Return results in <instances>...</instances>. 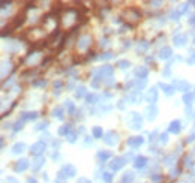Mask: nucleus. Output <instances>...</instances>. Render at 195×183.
<instances>
[{
    "instance_id": "c85d7f7f",
    "label": "nucleus",
    "mask_w": 195,
    "mask_h": 183,
    "mask_svg": "<svg viewBox=\"0 0 195 183\" xmlns=\"http://www.w3.org/2000/svg\"><path fill=\"white\" fill-rule=\"evenodd\" d=\"M102 179L105 180L107 183H111V180H113V176L110 174V173H104V176H102Z\"/></svg>"
},
{
    "instance_id": "2f4dec72",
    "label": "nucleus",
    "mask_w": 195,
    "mask_h": 183,
    "mask_svg": "<svg viewBox=\"0 0 195 183\" xmlns=\"http://www.w3.org/2000/svg\"><path fill=\"white\" fill-rule=\"evenodd\" d=\"M75 138H77V134H75V132H71V134L68 135V140H69V143H75Z\"/></svg>"
},
{
    "instance_id": "f03ea898",
    "label": "nucleus",
    "mask_w": 195,
    "mask_h": 183,
    "mask_svg": "<svg viewBox=\"0 0 195 183\" xmlns=\"http://www.w3.org/2000/svg\"><path fill=\"white\" fill-rule=\"evenodd\" d=\"M44 150H45V144H44L42 141H38L36 144H33L32 149H30V152H32L33 155H36V156H38V155H41Z\"/></svg>"
},
{
    "instance_id": "ea45409f",
    "label": "nucleus",
    "mask_w": 195,
    "mask_h": 183,
    "mask_svg": "<svg viewBox=\"0 0 195 183\" xmlns=\"http://www.w3.org/2000/svg\"><path fill=\"white\" fill-rule=\"evenodd\" d=\"M194 5H195V2H194Z\"/></svg>"
},
{
    "instance_id": "b1692460",
    "label": "nucleus",
    "mask_w": 195,
    "mask_h": 183,
    "mask_svg": "<svg viewBox=\"0 0 195 183\" xmlns=\"http://www.w3.org/2000/svg\"><path fill=\"white\" fill-rule=\"evenodd\" d=\"M69 132H71V128H69V125H65L63 128H60V129H59V134H60V135H65V134L68 135Z\"/></svg>"
},
{
    "instance_id": "f257e3e1",
    "label": "nucleus",
    "mask_w": 195,
    "mask_h": 183,
    "mask_svg": "<svg viewBox=\"0 0 195 183\" xmlns=\"http://www.w3.org/2000/svg\"><path fill=\"white\" fill-rule=\"evenodd\" d=\"M104 141H105L108 146H114V144H117V143H119V135L111 131V132H107V134H105V137H104Z\"/></svg>"
},
{
    "instance_id": "cd10ccee",
    "label": "nucleus",
    "mask_w": 195,
    "mask_h": 183,
    "mask_svg": "<svg viewBox=\"0 0 195 183\" xmlns=\"http://www.w3.org/2000/svg\"><path fill=\"white\" fill-rule=\"evenodd\" d=\"M86 89L84 87H80V89H77V98H83L84 95H86V92H84Z\"/></svg>"
},
{
    "instance_id": "6ab92c4d",
    "label": "nucleus",
    "mask_w": 195,
    "mask_h": 183,
    "mask_svg": "<svg viewBox=\"0 0 195 183\" xmlns=\"http://www.w3.org/2000/svg\"><path fill=\"white\" fill-rule=\"evenodd\" d=\"M135 74H137L140 78H146L149 72H147V69H146V68H137V69H135Z\"/></svg>"
},
{
    "instance_id": "2eb2a0df",
    "label": "nucleus",
    "mask_w": 195,
    "mask_h": 183,
    "mask_svg": "<svg viewBox=\"0 0 195 183\" xmlns=\"http://www.w3.org/2000/svg\"><path fill=\"white\" fill-rule=\"evenodd\" d=\"M161 87H162L164 93H165L167 96H171V95L174 93V87H173V86H168V84H161Z\"/></svg>"
},
{
    "instance_id": "473e14b6",
    "label": "nucleus",
    "mask_w": 195,
    "mask_h": 183,
    "mask_svg": "<svg viewBox=\"0 0 195 183\" xmlns=\"http://www.w3.org/2000/svg\"><path fill=\"white\" fill-rule=\"evenodd\" d=\"M96 99H98V96H96V95H89V96H87V101H89V104H93L92 101H96Z\"/></svg>"
},
{
    "instance_id": "a878e982",
    "label": "nucleus",
    "mask_w": 195,
    "mask_h": 183,
    "mask_svg": "<svg viewBox=\"0 0 195 183\" xmlns=\"http://www.w3.org/2000/svg\"><path fill=\"white\" fill-rule=\"evenodd\" d=\"M98 156H99V159H104V161H105V159H108L110 156H111V153H110V152H99Z\"/></svg>"
},
{
    "instance_id": "423d86ee",
    "label": "nucleus",
    "mask_w": 195,
    "mask_h": 183,
    "mask_svg": "<svg viewBox=\"0 0 195 183\" xmlns=\"http://www.w3.org/2000/svg\"><path fill=\"white\" fill-rule=\"evenodd\" d=\"M123 165H125V159H123V158H116V159H114V161L110 164L111 170H114V171H117V170H120Z\"/></svg>"
},
{
    "instance_id": "f3484780",
    "label": "nucleus",
    "mask_w": 195,
    "mask_h": 183,
    "mask_svg": "<svg viewBox=\"0 0 195 183\" xmlns=\"http://www.w3.org/2000/svg\"><path fill=\"white\" fill-rule=\"evenodd\" d=\"M24 149H26V144H24V143H17V144L14 146V149H12V152H14V153L17 155V153L24 152Z\"/></svg>"
},
{
    "instance_id": "5701e85b",
    "label": "nucleus",
    "mask_w": 195,
    "mask_h": 183,
    "mask_svg": "<svg viewBox=\"0 0 195 183\" xmlns=\"http://www.w3.org/2000/svg\"><path fill=\"white\" fill-rule=\"evenodd\" d=\"M44 162H45V159H44V158H38V159L35 161V164L32 165V167H33V170H38V168H41V165H42Z\"/></svg>"
},
{
    "instance_id": "0eeeda50",
    "label": "nucleus",
    "mask_w": 195,
    "mask_h": 183,
    "mask_svg": "<svg viewBox=\"0 0 195 183\" xmlns=\"http://www.w3.org/2000/svg\"><path fill=\"white\" fill-rule=\"evenodd\" d=\"M27 167H29L27 159H21V161H18V162L15 164L14 170H15V171H24V170H27Z\"/></svg>"
},
{
    "instance_id": "9b49d317",
    "label": "nucleus",
    "mask_w": 195,
    "mask_h": 183,
    "mask_svg": "<svg viewBox=\"0 0 195 183\" xmlns=\"http://www.w3.org/2000/svg\"><path fill=\"white\" fill-rule=\"evenodd\" d=\"M146 164H147V159L144 158V156H137L134 165H135L137 168H143V167H146Z\"/></svg>"
},
{
    "instance_id": "58836bf2",
    "label": "nucleus",
    "mask_w": 195,
    "mask_h": 183,
    "mask_svg": "<svg viewBox=\"0 0 195 183\" xmlns=\"http://www.w3.org/2000/svg\"><path fill=\"white\" fill-rule=\"evenodd\" d=\"M27 183H38V182H36V179H33V177H29Z\"/></svg>"
},
{
    "instance_id": "39448f33",
    "label": "nucleus",
    "mask_w": 195,
    "mask_h": 183,
    "mask_svg": "<svg viewBox=\"0 0 195 183\" xmlns=\"http://www.w3.org/2000/svg\"><path fill=\"white\" fill-rule=\"evenodd\" d=\"M156 116H158V108H156L155 105H152V107H149L146 110V117H147L149 120H155Z\"/></svg>"
},
{
    "instance_id": "c9c22d12",
    "label": "nucleus",
    "mask_w": 195,
    "mask_h": 183,
    "mask_svg": "<svg viewBox=\"0 0 195 183\" xmlns=\"http://www.w3.org/2000/svg\"><path fill=\"white\" fill-rule=\"evenodd\" d=\"M177 17H179V12H174V11H173V12H171V20H179Z\"/></svg>"
},
{
    "instance_id": "9d476101",
    "label": "nucleus",
    "mask_w": 195,
    "mask_h": 183,
    "mask_svg": "<svg viewBox=\"0 0 195 183\" xmlns=\"http://www.w3.org/2000/svg\"><path fill=\"white\" fill-rule=\"evenodd\" d=\"M185 41H186V35H177V36H174V44H176V47H183L185 45Z\"/></svg>"
},
{
    "instance_id": "f704fd0d",
    "label": "nucleus",
    "mask_w": 195,
    "mask_h": 183,
    "mask_svg": "<svg viewBox=\"0 0 195 183\" xmlns=\"http://www.w3.org/2000/svg\"><path fill=\"white\" fill-rule=\"evenodd\" d=\"M66 108H68V110H69V111H71V113H72V111H74V105H72V102H69V101H68V102H66Z\"/></svg>"
},
{
    "instance_id": "4468645a",
    "label": "nucleus",
    "mask_w": 195,
    "mask_h": 183,
    "mask_svg": "<svg viewBox=\"0 0 195 183\" xmlns=\"http://www.w3.org/2000/svg\"><path fill=\"white\" fill-rule=\"evenodd\" d=\"M63 171H65V173H68V174H69V177H74V176L77 174V168H75L74 165H65Z\"/></svg>"
},
{
    "instance_id": "412c9836",
    "label": "nucleus",
    "mask_w": 195,
    "mask_h": 183,
    "mask_svg": "<svg viewBox=\"0 0 195 183\" xmlns=\"http://www.w3.org/2000/svg\"><path fill=\"white\" fill-rule=\"evenodd\" d=\"M132 180H134V173H125L122 183H131Z\"/></svg>"
},
{
    "instance_id": "f8f14e48",
    "label": "nucleus",
    "mask_w": 195,
    "mask_h": 183,
    "mask_svg": "<svg viewBox=\"0 0 195 183\" xmlns=\"http://www.w3.org/2000/svg\"><path fill=\"white\" fill-rule=\"evenodd\" d=\"M180 129H182V125H180L179 120L171 122V125H170V132H173V134H179V132H180Z\"/></svg>"
},
{
    "instance_id": "dca6fc26",
    "label": "nucleus",
    "mask_w": 195,
    "mask_h": 183,
    "mask_svg": "<svg viewBox=\"0 0 195 183\" xmlns=\"http://www.w3.org/2000/svg\"><path fill=\"white\" fill-rule=\"evenodd\" d=\"M102 75H104V78H105V75H108L110 78H111V75H113V68L111 66H108V65H107V66H104V68H101V71H99Z\"/></svg>"
},
{
    "instance_id": "4be33fe9",
    "label": "nucleus",
    "mask_w": 195,
    "mask_h": 183,
    "mask_svg": "<svg viewBox=\"0 0 195 183\" xmlns=\"http://www.w3.org/2000/svg\"><path fill=\"white\" fill-rule=\"evenodd\" d=\"M147 48H149V42H146V41H141V44H138V45H137L138 53H140V51L143 53V51H146Z\"/></svg>"
},
{
    "instance_id": "c756f323",
    "label": "nucleus",
    "mask_w": 195,
    "mask_h": 183,
    "mask_svg": "<svg viewBox=\"0 0 195 183\" xmlns=\"http://www.w3.org/2000/svg\"><path fill=\"white\" fill-rule=\"evenodd\" d=\"M188 65H195V51H192L189 59H188Z\"/></svg>"
},
{
    "instance_id": "4c0bfd02",
    "label": "nucleus",
    "mask_w": 195,
    "mask_h": 183,
    "mask_svg": "<svg viewBox=\"0 0 195 183\" xmlns=\"http://www.w3.org/2000/svg\"><path fill=\"white\" fill-rule=\"evenodd\" d=\"M78 183H90V182H89L87 179H84V177H83V179H80V180H78Z\"/></svg>"
},
{
    "instance_id": "7c9ffc66",
    "label": "nucleus",
    "mask_w": 195,
    "mask_h": 183,
    "mask_svg": "<svg viewBox=\"0 0 195 183\" xmlns=\"http://www.w3.org/2000/svg\"><path fill=\"white\" fill-rule=\"evenodd\" d=\"M192 99H194L192 95H185V96H183V102H185V104H192Z\"/></svg>"
},
{
    "instance_id": "e433bc0d",
    "label": "nucleus",
    "mask_w": 195,
    "mask_h": 183,
    "mask_svg": "<svg viewBox=\"0 0 195 183\" xmlns=\"http://www.w3.org/2000/svg\"><path fill=\"white\" fill-rule=\"evenodd\" d=\"M167 141H168V135H167V134L161 135V143H167Z\"/></svg>"
},
{
    "instance_id": "72a5a7b5",
    "label": "nucleus",
    "mask_w": 195,
    "mask_h": 183,
    "mask_svg": "<svg viewBox=\"0 0 195 183\" xmlns=\"http://www.w3.org/2000/svg\"><path fill=\"white\" fill-rule=\"evenodd\" d=\"M14 129H15V131H20V129H23V122H17Z\"/></svg>"
},
{
    "instance_id": "20e7f679",
    "label": "nucleus",
    "mask_w": 195,
    "mask_h": 183,
    "mask_svg": "<svg viewBox=\"0 0 195 183\" xmlns=\"http://www.w3.org/2000/svg\"><path fill=\"white\" fill-rule=\"evenodd\" d=\"M143 140L141 137H132V138H129L126 143H128V146H131V147H140L143 144Z\"/></svg>"
},
{
    "instance_id": "7ed1b4c3",
    "label": "nucleus",
    "mask_w": 195,
    "mask_h": 183,
    "mask_svg": "<svg viewBox=\"0 0 195 183\" xmlns=\"http://www.w3.org/2000/svg\"><path fill=\"white\" fill-rule=\"evenodd\" d=\"M90 41H92V38H90L89 35H83L80 39H78V48H80V50L87 48V45L90 44Z\"/></svg>"
},
{
    "instance_id": "aec40b11",
    "label": "nucleus",
    "mask_w": 195,
    "mask_h": 183,
    "mask_svg": "<svg viewBox=\"0 0 195 183\" xmlns=\"http://www.w3.org/2000/svg\"><path fill=\"white\" fill-rule=\"evenodd\" d=\"M92 134H93V137H95V138H101L104 132H102V129H101L99 126H95V128L92 129Z\"/></svg>"
},
{
    "instance_id": "393cba45",
    "label": "nucleus",
    "mask_w": 195,
    "mask_h": 183,
    "mask_svg": "<svg viewBox=\"0 0 195 183\" xmlns=\"http://www.w3.org/2000/svg\"><path fill=\"white\" fill-rule=\"evenodd\" d=\"M117 66L120 69H126V68H129V62L128 60H119L117 62Z\"/></svg>"
},
{
    "instance_id": "ddd939ff",
    "label": "nucleus",
    "mask_w": 195,
    "mask_h": 183,
    "mask_svg": "<svg viewBox=\"0 0 195 183\" xmlns=\"http://www.w3.org/2000/svg\"><path fill=\"white\" fill-rule=\"evenodd\" d=\"M171 54H173L171 48H170V47H165V48H162V50H161L159 57H161V59H168V57H171Z\"/></svg>"
},
{
    "instance_id": "a211bd4d",
    "label": "nucleus",
    "mask_w": 195,
    "mask_h": 183,
    "mask_svg": "<svg viewBox=\"0 0 195 183\" xmlns=\"http://www.w3.org/2000/svg\"><path fill=\"white\" fill-rule=\"evenodd\" d=\"M21 117H23V120H35L38 117V113H24Z\"/></svg>"
},
{
    "instance_id": "1a4fd4ad",
    "label": "nucleus",
    "mask_w": 195,
    "mask_h": 183,
    "mask_svg": "<svg viewBox=\"0 0 195 183\" xmlns=\"http://www.w3.org/2000/svg\"><path fill=\"white\" fill-rule=\"evenodd\" d=\"M147 101L150 102V104H155L156 102V99H158V92H156V89H152V90H149V93H147Z\"/></svg>"
},
{
    "instance_id": "6e6552de",
    "label": "nucleus",
    "mask_w": 195,
    "mask_h": 183,
    "mask_svg": "<svg viewBox=\"0 0 195 183\" xmlns=\"http://www.w3.org/2000/svg\"><path fill=\"white\" fill-rule=\"evenodd\" d=\"M174 87H177L179 90H182V92H188L189 90V83L188 81H183V80H179V81H176L174 83Z\"/></svg>"
},
{
    "instance_id": "bb28decb",
    "label": "nucleus",
    "mask_w": 195,
    "mask_h": 183,
    "mask_svg": "<svg viewBox=\"0 0 195 183\" xmlns=\"http://www.w3.org/2000/svg\"><path fill=\"white\" fill-rule=\"evenodd\" d=\"M53 116H54V117H57V119H63V110H62V108L54 110V111H53Z\"/></svg>"
}]
</instances>
